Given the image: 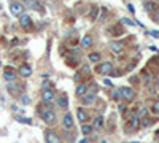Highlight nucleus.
Segmentation results:
<instances>
[{"mask_svg":"<svg viewBox=\"0 0 159 143\" xmlns=\"http://www.w3.org/2000/svg\"><path fill=\"white\" fill-rule=\"evenodd\" d=\"M153 2H159V0H153Z\"/></svg>","mask_w":159,"mask_h":143,"instance_id":"42","label":"nucleus"},{"mask_svg":"<svg viewBox=\"0 0 159 143\" xmlns=\"http://www.w3.org/2000/svg\"><path fill=\"white\" fill-rule=\"evenodd\" d=\"M42 119H43L46 124H54V121H56V113L52 111V107L49 105V103H48L46 110L42 111Z\"/></svg>","mask_w":159,"mask_h":143,"instance_id":"1","label":"nucleus"},{"mask_svg":"<svg viewBox=\"0 0 159 143\" xmlns=\"http://www.w3.org/2000/svg\"><path fill=\"white\" fill-rule=\"evenodd\" d=\"M80 143H88V138H83V140H80Z\"/></svg>","mask_w":159,"mask_h":143,"instance_id":"38","label":"nucleus"},{"mask_svg":"<svg viewBox=\"0 0 159 143\" xmlns=\"http://www.w3.org/2000/svg\"><path fill=\"white\" fill-rule=\"evenodd\" d=\"M81 102L84 103V105H92V103L96 102V94H86V96H83Z\"/></svg>","mask_w":159,"mask_h":143,"instance_id":"15","label":"nucleus"},{"mask_svg":"<svg viewBox=\"0 0 159 143\" xmlns=\"http://www.w3.org/2000/svg\"><path fill=\"white\" fill-rule=\"evenodd\" d=\"M132 143H139V141H132Z\"/></svg>","mask_w":159,"mask_h":143,"instance_id":"43","label":"nucleus"},{"mask_svg":"<svg viewBox=\"0 0 159 143\" xmlns=\"http://www.w3.org/2000/svg\"><path fill=\"white\" fill-rule=\"evenodd\" d=\"M81 46L83 48H91L92 46V37L91 35H84L81 38Z\"/></svg>","mask_w":159,"mask_h":143,"instance_id":"18","label":"nucleus"},{"mask_svg":"<svg viewBox=\"0 0 159 143\" xmlns=\"http://www.w3.org/2000/svg\"><path fill=\"white\" fill-rule=\"evenodd\" d=\"M81 76H83V73H81V72H76V73H75V76H73V80H75L76 83H80V81H81Z\"/></svg>","mask_w":159,"mask_h":143,"instance_id":"26","label":"nucleus"},{"mask_svg":"<svg viewBox=\"0 0 159 143\" xmlns=\"http://www.w3.org/2000/svg\"><path fill=\"white\" fill-rule=\"evenodd\" d=\"M19 24L22 25L24 29L30 30L32 29V18L29 15H19Z\"/></svg>","mask_w":159,"mask_h":143,"instance_id":"5","label":"nucleus"},{"mask_svg":"<svg viewBox=\"0 0 159 143\" xmlns=\"http://www.w3.org/2000/svg\"><path fill=\"white\" fill-rule=\"evenodd\" d=\"M21 100H22L24 103H29V102H30V99H29V97H25V96H22V97H21Z\"/></svg>","mask_w":159,"mask_h":143,"instance_id":"34","label":"nucleus"},{"mask_svg":"<svg viewBox=\"0 0 159 143\" xmlns=\"http://www.w3.org/2000/svg\"><path fill=\"white\" fill-rule=\"evenodd\" d=\"M56 94H54V91H52L51 87L49 89H43V92H42V100L45 103H51L52 100H54Z\"/></svg>","mask_w":159,"mask_h":143,"instance_id":"4","label":"nucleus"},{"mask_svg":"<svg viewBox=\"0 0 159 143\" xmlns=\"http://www.w3.org/2000/svg\"><path fill=\"white\" fill-rule=\"evenodd\" d=\"M81 132H83L84 135H89V134L92 132V126H89V124H84V123H83V126H81Z\"/></svg>","mask_w":159,"mask_h":143,"instance_id":"21","label":"nucleus"},{"mask_svg":"<svg viewBox=\"0 0 159 143\" xmlns=\"http://www.w3.org/2000/svg\"><path fill=\"white\" fill-rule=\"evenodd\" d=\"M46 143H62V140L54 131H46Z\"/></svg>","mask_w":159,"mask_h":143,"instance_id":"7","label":"nucleus"},{"mask_svg":"<svg viewBox=\"0 0 159 143\" xmlns=\"http://www.w3.org/2000/svg\"><path fill=\"white\" fill-rule=\"evenodd\" d=\"M145 11H148V13H154V11H156V3H154V2H148V3H145Z\"/></svg>","mask_w":159,"mask_h":143,"instance_id":"20","label":"nucleus"},{"mask_svg":"<svg viewBox=\"0 0 159 143\" xmlns=\"http://www.w3.org/2000/svg\"><path fill=\"white\" fill-rule=\"evenodd\" d=\"M127 126H129L130 131H137V129L140 127V116L139 114L137 116H132V118L129 119V123H127Z\"/></svg>","mask_w":159,"mask_h":143,"instance_id":"10","label":"nucleus"},{"mask_svg":"<svg viewBox=\"0 0 159 143\" xmlns=\"http://www.w3.org/2000/svg\"><path fill=\"white\" fill-rule=\"evenodd\" d=\"M148 35H153V37H156V38H159V32H156V30H150V32H147Z\"/></svg>","mask_w":159,"mask_h":143,"instance_id":"31","label":"nucleus"},{"mask_svg":"<svg viewBox=\"0 0 159 143\" xmlns=\"http://www.w3.org/2000/svg\"><path fill=\"white\" fill-rule=\"evenodd\" d=\"M75 92H76L78 97H83V96L88 92V83H80V84L76 86V91H75Z\"/></svg>","mask_w":159,"mask_h":143,"instance_id":"11","label":"nucleus"},{"mask_svg":"<svg viewBox=\"0 0 159 143\" xmlns=\"http://www.w3.org/2000/svg\"><path fill=\"white\" fill-rule=\"evenodd\" d=\"M21 2H27V0H21Z\"/></svg>","mask_w":159,"mask_h":143,"instance_id":"41","label":"nucleus"},{"mask_svg":"<svg viewBox=\"0 0 159 143\" xmlns=\"http://www.w3.org/2000/svg\"><path fill=\"white\" fill-rule=\"evenodd\" d=\"M81 73H83V75H91L89 67H88V65H84V67H83V70H81Z\"/></svg>","mask_w":159,"mask_h":143,"instance_id":"30","label":"nucleus"},{"mask_svg":"<svg viewBox=\"0 0 159 143\" xmlns=\"http://www.w3.org/2000/svg\"><path fill=\"white\" fill-rule=\"evenodd\" d=\"M110 48H111L113 53L119 54V53L124 49V43H121V42H111V43H110Z\"/></svg>","mask_w":159,"mask_h":143,"instance_id":"12","label":"nucleus"},{"mask_svg":"<svg viewBox=\"0 0 159 143\" xmlns=\"http://www.w3.org/2000/svg\"><path fill=\"white\" fill-rule=\"evenodd\" d=\"M76 118H78L80 123H86V119H88V113H86L83 108H78V110H76Z\"/></svg>","mask_w":159,"mask_h":143,"instance_id":"17","label":"nucleus"},{"mask_svg":"<svg viewBox=\"0 0 159 143\" xmlns=\"http://www.w3.org/2000/svg\"><path fill=\"white\" fill-rule=\"evenodd\" d=\"M153 19L159 24V11H156V13H153Z\"/></svg>","mask_w":159,"mask_h":143,"instance_id":"32","label":"nucleus"},{"mask_svg":"<svg viewBox=\"0 0 159 143\" xmlns=\"http://www.w3.org/2000/svg\"><path fill=\"white\" fill-rule=\"evenodd\" d=\"M96 72L99 75H111L113 72V64L111 62H99L97 67H96Z\"/></svg>","mask_w":159,"mask_h":143,"instance_id":"2","label":"nucleus"},{"mask_svg":"<svg viewBox=\"0 0 159 143\" xmlns=\"http://www.w3.org/2000/svg\"><path fill=\"white\" fill-rule=\"evenodd\" d=\"M143 119H145V121H143V126H151V124L156 121V119H150V118H143Z\"/></svg>","mask_w":159,"mask_h":143,"instance_id":"27","label":"nucleus"},{"mask_svg":"<svg viewBox=\"0 0 159 143\" xmlns=\"http://www.w3.org/2000/svg\"><path fill=\"white\" fill-rule=\"evenodd\" d=\"M19 75L24 76V78H27V76L32 75V69H30L29 65H21V67H19Z\"/></svg>","mask_w":159,"mask_h":143,"instance_id":"16","label":"nucleus"},{"mask_svg":"<svg viewBox=\"0 0 159 143\" xmlns=\"http://www.w3.org/2000/svg\"><path fill=\"white\" fill-rule=\"evenodd\" d=\"M16 121L18 123H25V124H32V121L29 118H21V116H16Z\"/></svg>","mask_w":159,"mask_h":143,"instance_id":"23","label":"nucleus"},{"mask_svg":"<svg viewBox=\"0 0 159 143\" xmlns=\"http://www.w3.org/2000/svg\"><path fill=\"white\" fill-rule=\"evenodd\" d=\"M103 126V118L102 116H99V118H96V121H94V126H92V129H100Z\"/></svg>","mask_w":159,"mask_h":143,"instance_id":"22","label":"nucleus"},{"mask_svg":"<svg viewBox=\"0 0 159 143\" xmlns=\"http://www.w3.org/2000/svg\"><path fill=\"white\" fill-rule=\"evenodd\" d=\"M151 110H153V111H154L156 114H159V100L153 103V107H151Z\"/></svg>","mask_w":159,"mask_h":143,"instance_id":"25","label":"nucleus"},{"mask_svg":"<svg viewBox=\"0 0 159 143\" xmlns=\"http://www.w3.org/2000/svg\"><path fill=\"white\" fill-rule=\"evenodd\" d=\"M147 113H148V110H147V108H142V110L139 111V116H145Z\"/></svg>","mask_w":159,"mask_h":143,"instance_id":"33","label":"nucleus"},{"mask_svg":"<svg viewBox=\"0 0 159 143\" xmlns=\"http://www.w3.org/2000/svg\"><path fill=\"white\" fill-rule=\"evenodd\" d=\"M127 8H129V11H130V13H134V11H135V10H134V7H132V5H127Z\"/></svg>","mask_w":159,"mask_h":143,"instance_id":"37","label":"nucleus"},{"mask_svg":"<svg viewBox=\"0 0 159 143\" xmlns=\"http://www.w3.org/2000/svg\"><path fill=\"white\" fill-rule=\"evenodd\" d=\"M103 81H105V86H113L111 80H108V78H107V80H103Z\"/></svg>","mask_w":159,"mask_h":143,"instance_id":"35","label":"nucleus"},{"mask_svg":"<svg viewBox=\"0 0 159 143\" xmlns=\"http://www.w3.org/2000/svg\"><path fill=\"white\" fill-rule=\"evenodd\" d=\"M97 13H99V8H97V7H94V8L91 10V15H89V16H91V19H96V18H97Z\"/></svg>","mask_w":159,"mask_h":143,"instance_id":"24","label":"nucleus"},{"mask_svg":"<svg viewBox=\"0 0 159 143\" xmlns=\"http://www.w3.org/2000/svg\"><path fill=\"white\" fill-rule=\"evenodd\" d=\"M156 84H157V87H159V78H157V83H156Z\"/></svg>","mask_w":159,"mask_h":143,"instance_id":"40","label":"nucleus"},{"mask_svg":"<svg viewBox=\"0 0 159 143\" xmlns=\"http://www.w3.org/2000/svg\"><path fill=\"white\" fill-rule=\"evenodd\" d=\"M156 135H157V137H159V129H157V131H156Z\"/></svg>","mask_w":159,"mask_h":143,"instance_id":"39","label":"nucleus"},{"mask_svg":"<svg viewBox=\"0 0 159 143\" xmlns=\"http://www.w3.org/2000/svg\"><path fill=\"white\" fill-rule=\"evenodd\" d=\"M126 111V105H119V113H124Z\"/></svg>","mask_w":159,"mask_h":143,"instance_id":"36","label":"nucleus"},{"mask_svg":"<svg viewBox=\"0 0 159 143\" xmlns=\"http://www.w3.org/2000/svg\"><path fill=\"white\" fill-rule=\"evenodd\" d=\"M51 87V81H43L42 83V89H49Z\"/></svg>","mask_w":159,"mask_h":143,"instance_id":"28","label":"nucleus"},{"mask_svg":"<svg viewBox=\"0 0 159 143\" xmlns=\"http://www.w3.org/2000/svg\"><path fill=\"white\" fill-rule=\"evenodd\" d=\"M7 89L10 91V94H11V96H18V94L21 92V86H19V84H16L15 81H8Z\"/></svg>","mask_w":159,"mask_h":143,"instance_id":"9","label":"nucleus"},{"mask_svg":"<svg viewBox=\"0 0 159 143\" xmlns=\"http://www.w3.org/2000/svg\"><path fill=\"white\" fill-rule=\"evenodd\" d=\"M10 11L15 16H19V15H22V11H24V5L19 3V2H11L10 3Z\"/></svg>","mask_w":159,"mask_h":143,"instance_id":"6","label":"nucleus"},{"mask_svg":"<svg viewBox=\"0 0 159 143\" xmlns=\"http://www.w3.org/2000/svg\"><path fill=\"white\" fill-rule=\"evenodd\" d=\"M57 105H59L61 108H69V99H67V96L61 94V96L57 97Z\"/></svg>","mask_w":159,"mask_h":143,"instance_id":"13","label":"nucleus"},{"mask_svg":"<svg viewBox=\"0 0 159 143\" xmlns=\"http://www.w3.org/2000/svg\"><path fill=\"white\" fill-rule=\"evenodd\" d=\"M119 91H121V99H124L126 102H132V100L135 99V91L132 89V87H127L126 86V87H121Z\"/></svg>","mask_w":159,"mask_h":143,"instance_id":"3","label":"nucleus"},{"mask_svg":"<svg viewBox=\"0 0 159 143\" xmlns=\"http://www.w3.org/2000/svg\"><path fill=\"white\" fill-rule=\"evenodd\" d=\"M62 124H64V127L67 129V131H70V129H73V116L70 114V113H65V116H64V119H62Z\"/></svg>","mask_w":159,"mask_h":143,"instance_id":"8","label":"nucleus"},{"mask_svg":"<svg viewBox=\"0 0 159 143\" xmlns=\"http://www.w3.org/2000/svg\"><path fill=\"white\" fill-rule=\"evenodd\" d=\"M88 57H89L91 62H94V64H99V62H100V54H99V53H91Z\"/></svg>","mask_w":159,"mask_h":143,"instance_id":"19","label":"nucleus"},{"mask_svg":"<svg viewBox=\"0 0 159 143\" xmlns=\"http://www.w3.org/2000/svg\"><path fill=\"white\" fill-rule=\"evenodd\" d=\"M3 78H5L7 81H15L16 78H18V73H16V72H13L11 69H8V70L3 73Z\"/></svg>","mask_w":159,"mask_h":143,"instance_id":"14","label":"nucleus"},{"mask_svg":"<svg viewBox=\"0 0 159 143\" xmlns=\"http://www.w3.org/2000/svg\"><path fill=\"white\" fill-rule=\"evenodd\" d=\"M121 22H123V24H126V25H134V24H135V22H132V21H129V19H126V18H123V19H121Z\"/></svg>","mask_w":159,"mask_h":143,"instance_id":"29","label":"nucleus"}]
</instances>
